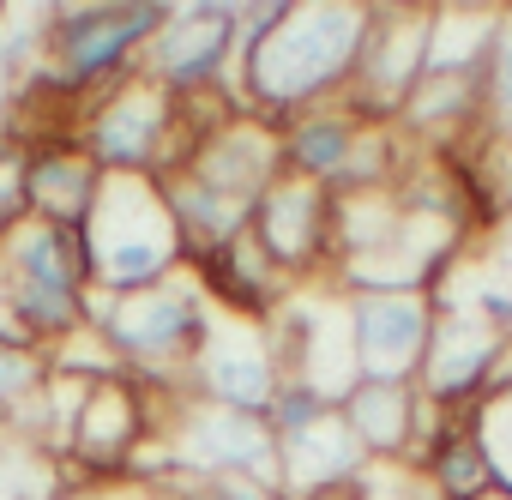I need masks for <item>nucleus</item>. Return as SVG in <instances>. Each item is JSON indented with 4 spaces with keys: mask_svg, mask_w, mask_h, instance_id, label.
Segmentation results:
<instances>
[{
    "mask_svg": "<svg viewBox=\"0 0 512 500\" xmlns=\"http://www.w3.org/2000/svg\"><path fill=\"white\" fill-rule=\"evenodd\" d=\"M362 37H368L362 0H290L284 19L235 67L241 109L284 133V121H296L302 109L338 103L356 79Z\"/></svg>",
    "mask_w": 512,
    "mask_h": 500,
    "instance_id": "f257e3e1",
    "label": "nucleus"
},
{
    "mask_svg": "<svg viewBox=\"0 0 512 500\" xmlns=\"http://www.w3.org/2000/svg\"><path fill=\"white\" fill-rule=\"evenodd\" d=\"M169 19V0H91V7L37 13V67L25 79L49 85L67 103H91L139 73V55Z\"/></svg>",
    "mask_w": 512,
    "mask_h": 500,
    "instance_id": "f03ea898",
    "label": "nucleus"
},
{
    "mask_svg": "<svg viewBox=\"0 0 512 500\" xmlns=\"http://www.w3.org/2000/svg\"><path fill=\"white\" fill-rule=\"evenodd\" d=\"M91 290H97V266H91L85 223L49 229L25 217L0 235V308H7V326L19 338L55 350L91 332Z\"/></svg>",
    "mask_w": 512,
    "mask_h": 500,
    "instance_id": "7ed1b4c3",
    "label": "nucleus"
},
{
    "mask_svg": "<svg viewBox=\"0 0 512 500\" xmlns=\"http://www.w3.org/2000/svg\"><path fill=\"white\" fill-rule=\"evenodd\" d=\"M211 320L217 314L199 296L193 272H181L169 284H151L139 296H103V290H91V332L109 344V356L121 362L127 380H139V386H151L163 398H181L187 362L205 344Z\"/></svg>",
    "mask_w": 512,
    "mask_h": 500,
    "instance_id": "20e7f679",
    "label": "nucleus"
},
{
    "mask_svg": "<svg viewBox=\"0 0 512 500\" xmlns=\"http://www.w3.org/2000/svg\"><path fill=\"white\" fill-rule=\"evenodd\" d=\"M85 241H91V266H97L103 296H139V290L187 272V241H181L157 181L103 175V193L85 217Z\"/></svg>",
    "mask_w": 512,
    "mask_h": 500,
    "instance_id": "39448f33",
    "label": "nucleus"
},
{
    "mask_svg": "<svg viewBox=\"0 0 512 500\" xmlns=\"http://www.w3.org/2000/svg\"><path fill=\"white\" fill-rule=\"evenodd\" d=\"M79 145L115 181H157L175 163V97L145 73H133L115 91L85 103Z\"/></svg>",
    "mask_w": 512,
    "mask_h": 500,
    "instance_id": "423d86ee",
    "label": "nucleus"
},
{
    "mask_svg": "<svg viewBox=\"0 0 512 500\" xmlns=\"http://www.w3.org/2000/svg\"><path fill=\"white\" fill-rule=\"evenodd\" d=\"M163 440L175 458V488L181 482H260L278 494V434L266 416L175 398Z\"/></svg>",
    "mask_w": 512,
    "mask_h": 500,
    "instance_id": "0eeeda50",
    "label": "nucleus"
},
{
    "mask_svg": "<svg viewBox=\"0 0 512 500\" xmlns=\"http://www.w3.org/2000/svg\"><path fill=\"white\" fill-rule=\"evenodd\" d=\"M235 67H241V49H235V0H187V7H169L163 31L139 55V73L151 85H163L169 97L235 91Z\"/></svg>",
    "mask_w": 512,
    "mask_h": 500,
    "instance_id": "6e6552de",
    "label": "nucleus"
},
{
    "mask_svg": "<svg viewBox=\"0 0 512 500\" xmlns=\"http://www.w3.org/2000/svg\"><path fill=\"white\" fill-rule=\"evenodd\" d=\"M428 37H434V7H368V37L344 103L374 127H398L410 91L428 73Z\"/></svg>",
    "mask_w": 512,
    "mask_h": 500,
    "instance_id": "1a4fd4ad",
    "label": "nucleus"
},
{
    "mask_svg": "<svg viewBox=\"0 0 512 500\" xmlns=\"http://www.w3.org/2000/svg\"><path fill=\"white\" fill-rule=\"evenodd\" d=\"M284 386V368L272 356L266 326H247V320H211L205 344L187 362L181 398L217 404V410H241V416H272V398Z\"/></svg>",
    "mask_w": 512,
    "mask_h": 500,
    "instance_id": "9d476101",
    "label": "nucleus"
},
{
    "mask_svg": "<svg viewBox=\"0 0 512 500\" xmlns=\"http://www.w3.org/2000/svg\"><path fill=\"white\" fill-rule=\"evenodd\" d=\"M434 338H428V356H422V374H416V392L428 398L434 416H452V410H470L488 398L500 362H506V344L494 326H482L470 308L458 302H434Z\"/></svg>",
    "mask_w": 512,
    "mask_h": 500,
    "instance_id": "9b49d317",
    "label": "nucleus"
},
{
    "mask_svg": "<svg viewBox=\"0 0 512 500\" xmlns=\"http://www.w3.org/2000/svg\"><path fill=\"white\" fill-rule=\"evenodd\" d=\"M247 229L290 284L326 278V266H332V193L326 187H314L302 175H278L260 193V205H253Z\"/></svg>",
    "mask_w": 512,
    "mask_h": 500,
    "instance_id": "f8f14e48",
    "label": "nucleus"
},
{
    "mask_svg": "<svg viewBox=\"0 0 512 500\" xmlns=\"http://www.w3.org/2000/svg\"><path fill=\"white\" fill-rule=\"evenodd\" d=\"M356 380L416 386L428 338H434V296H344Z\"/></svg>",
    "mask_w": 512,
    "mask_h": 500,
    "instance_id": "ddd939ff",
    "label": "nucleus"
},
{
    "mask_svg": "<svg viewBox=\"0 0 512 500\" xmlns=\"http://www.w3.org/2000/svg\"><path fill=\"white\" fill-rule=\"evenodd\" d=\"M187 272H193L199 296L211 302V314L247 320V326H266V320L284 308V296L296 290V284L266 260V247L253 241V229H241V235L205 247V254H193Z\"/></svg>",
    "mask_w": 512,
    "mask_h": 500,
    "instance_id": "4468645a",
    "label": "nucleus"
},
{
    "mask_svg": "<svg viewBox=\"0 0 512 500\" xmlns=\"http://www.w3.org/2000/svg\"><path fill=\"white\" fill-rule=\"evenodd\" d=\"M338 416L374 470H410L428 428H434L428 398L416 386H392V380H356L338 398Z\"/></svg>",
    "mask_w": 512,
    "mask_h": 500,
    "instance_id": "2eb2a0df",
    "label": "nucleus"
},
{
    "mask_svg": "<svg viewBox=\"0 0 512 500\" xmlns=\"http://www.w3.org/2000/svg\"><path fill=\"white\" fill-rule=\"evenodd\" d=\"M103 193V169L85 157L79 133H55L25 145V217L49 229H73L91 217Z\"/></svg>",
    "mask_w": 512,
    "mask_h": 500,
    "instance_id": "dca6fc26",
    "label": "nucleus"
},
{
    "mask_svg": "<svg viewBox=\"0 0 512 500\" xmlns=\"http://www.w3.org/2000/svg\"><path fill=\"white\" fill-rule=\"evenodd\" d=\"M374 464L362 458V446L350 440L344 416L332 410L326 422L278 440V500H326V494H344L368 476Z\"/></svg>",
    "mask_w": 512,
    "mask_h": 500,
    "instance_id": "f3484780",
    "label": "nucleus"
},
{
    "mask_svg": "<svg viewBox=\"0 0 512 500\" xmlns=\"http://www.w3.org/2000/svg\"><path fill=\"white\" fill-rule=\"evenodd\" d=\"M410 476H416L434 500H494V464H488L476 410L434 416V428H428V440H422Z\"/></svg>",
    "mask_w": 512,
    "mask_h": 500,
    "instance_id": "a211bd4d",
    "label": "nucleus"
},
{
    "mask_svg": "<svg viewBox=\"0 0 512 500\" xmlns=\"http://www.w3.org/2000/svg\"><path fill=\"white\" fill-rule=\"evenodd\" d=\"M362 127H368V121H362L344 97H338V103H320V109H302V115L284 121V133H278V163H284V175H302V181H314V187L332 193V181L344 175V163H350Z\"/></svg>",
    "mask_w": 512,
    "mask_h": 500,
    "instance_id": "6ab92c4d",
    "label": "nucleus"
},
{
    "mask_svg": "<svg viewBox=\"0 0 512 500\" xmlns=\"http://www.w3.org/2000/svg\"><path fill=\"white\" fill-rule=\"evenodd\" d=\"M332 410H338V404H332L320 386H308V380H284V386H278V398H272V416H266V422H272V434H278V440H290V434H302V428L326 422Z\"/></svg>",
    "mask_w": 512,
    "mask_h": 500,
    "instance_id": "aec40b11",
    "label": "nucleus"
},
{
    "mask_svg": "<svg viewBox=\"0 0 512 500\" xmlns=\"http://www.w3.org/2000/svg\"><path fill=\"white\" fill-rule=\"evenodd\" d=\"M488 127H512V7H500V31L488 55Z\"/></svg>",
    "mask_w": 512,
    "mask_h": 500,
    "instance_id": "412c9836",
    "label": "nucleus"
},
{
    "mask_svg": "<svg viewBox=\"0 0 512 500\" xmlns=\"http://www.w3.org/2000/svg\"><path fill=\"white\" fill-rule=\"evenodd\" d=\"M163 500H278V494L260 488V482H181Z\"/></svg>",
    "mask_w": 512,
    "mask_h": 500,
    "instance_id": "4be33fe9",
    "label": "nucleus"
},
{
    "mask_svg": "<svg viewBox=\"0 0 512 500\" xmlns=\"http://www.w3.org/2000/svg\"><path fill=\"white\" fill-rule=\"evenodd\" d=\"M55 500H163V494H145V488H67Z\"/></svg>",
    "mask_w": 512,
    "mask_h": 500,
    "instance_id": "5701e85b",
    "label": "nucleus"
},
{
    "mask_svg": "<svg viewBox=\"0 0 512 500\" xmlns=\"http://www.w3.org/2000/svg\"><path fill=\"white\" fill-rule=\"evenodd\" d=\"M404 476H410V470H398V494H392V500H404ZM362 500H386V494H380V470H374V488H368Z\"/></svg>",
    "mask_w": 512,
    "mask_h": 500,
    "instance_id": "b1692460",
    "label": "nucleus"
},
{
    "mask_svg": "<svg viewBox=\"0 0 512 500\" xmlns=\"http://www.w3.org/2000/svg\"><path fill=\"white\" fill-rule=\"evenodd\" d=\"M404 500H434V494H428V488H422L416 476H404Z\"/></svg>",
    "mask_w": 512,
    "mask_h": 500,
    "instance_id": "393cba45",
    "label": "nucleus"
},
{
    "mask_svg": "<svg viewBox=\"0 0 512 500\" xmlns=\"http://www.w3.org/2000/svg\"><path fill=\"white\" fill-rule=\"evenodd\" d=\"M0 19H7V7H0Z\"/></svg>",
    "mask_w": 512,
    "mask_h": 500,
    "instance_id": "a878e982",
    "label": "nucleus"
},
{
    "mask_svg": "<svg viewBox=\"0 0 512 500\" xmlns=\"http://www.w3.org/2000/svg\"><path fill=\"white\" fill-rule=\"evenodd\" d=\"M494 500H506V494H494Z\"/></svg>",
    "mask_w": 512,
    "mask_h": 500,
    "instance_id": "bb28decb",
    "label": "nucleus"
}]
</instances>
